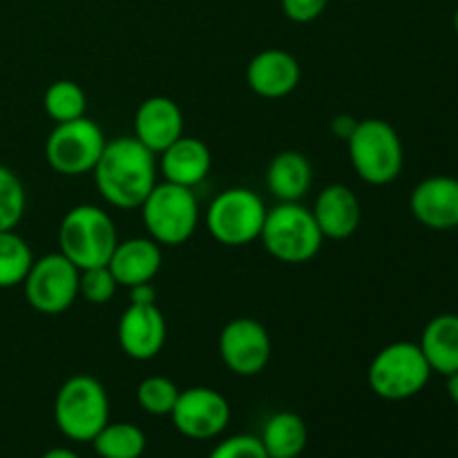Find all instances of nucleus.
Returning a JSON list of instances; mask_svg holds the SVG:
<instances>
[{
    "instance_id": "obj_32",
    "label": "nucleus",
    "mask_w": 458,
    "mask_h": 458,
    "mask_svg": "<svg viewBox=\"0 0 458 458\" xmlns=\"http://www.w3.org/2000/svg\"><path fill=\"white\" fill-rule=\"evenodd\" d=\"M130 302L132 304H157V289L152 282L130 286Z\"/></svg>"
},
{
    "instance_id": "obj_26",
    "label": "nucleus",
    "mask_w": 458,
    "mask_h": 458,
    "mask_svg": "<svg viewBox=\"0 0 458 458\" xmlns=\"http://www.w3.org/2000/svg\"><path fill=\"white\" fill-rule=\"evenodd\" d=\"M27 208V192L21 177L0 164V231H13Z\"/></svg>"
},
{
    "instance_id": "obj_8",
    "label": "nucleus",
    "mask_w": 458,
    "mask_h": 458,
    "mask_svg": "<svg viewBox=\"0 0 458 458\" xmlns=\"http://www.w3.org/2000/svg\"><path fill=\"white\" fill-rule=\"evenodd\" d=\"M267 210L258 192L249 188H226L210 201L206 228L219 244L246 246L259 240Z\"/></svg>"
},
{
    "instance_id": "obj_20",
    "label": "nucleus",
    "mask_w": 458,
    "mask_h": 458,
    "mask_svg": "<svg viewBox=\"0 0 458 458\" xmlns=\"http://www.w3.org/2000/svg\"><path fill=\"white\" fill-rule=\"evenodd\" d=\"M313 186V168L307 155L282 150L267 168V188L277 201H300Z\"/></svg>"
},
{
    "instance_id": "obj_12",
    "label": "nucleus",
    "mask_w": 458,
    "mask_h": 458,
    "mask_svg": "<svg viewBox=\"0 0 458 458\" xmlns=\"http://www.w3.org/2000/svg\"><path fill=\"white\" fill-rule=\"evenodd\" d=\"M217 349L226 369L242 378L262 374L273 353L271 335L255 318H235L226 322L219 334Z\"/></svg>"
},
{
    "instance_id": "obj_6",
    "label": "nucleus",
    "mask_w": 458,
    "mask_h": 458,
    "mask_svg": "<svg viewBox=\"0 0 458 458\" xmlns=\"http://www.w3.org/2000/svg\"><path fill=\"white\" fill-rule=\"evenodd\" d=\"M139 210L148 237L159 246L186 244L199 224V201L192 188L170 182H157Z\"/></svg>"
},
{
    "instance_id": "obj_13",
    "label": "nucleus",
    "mask_w": 458,
    "mask_h": 458,
    "mask_svg": "<svg viewBox=\"0 0 458 458\" xmlns=\"http://www.w3.org/2000/svg\"><path fill=\"white\" fill-rule=\"evenodd\" d=\"M168 325L157 304H132L125 309L116 327L121 352L137 362H148L161 353Z\"/></svg>"
},
{
    "instance_id": "obj_22",
    "label": "nucleus",
    "mask_w": 458,
    "mask_h": 458,
    "mask_svg": "<svg viewBox=\"0 0 458 458\" xmlns=\"http://www.w3.org/2000/svg\"><path fill=\"white\" fill-rule=\"evenodd\" d=\"M259 441L271 458H298L309 441L307 423L295 411H276L264 423Z\"/></svg>"
},
{
    "instance_id": "obj_23",
    "label": "nucleus",
    "mask_w": 458,
    "mask_h": 458,
    "mask_svg": "<svg viewBox=\"0 0 458 458\" xmlns=\"http://www.w3.org/2000/svg\"><path fill=\"white\" fill-rule=\"evenodd\" d=\"M146 445V434L134 423H107L92 441L98 458H141Z\"/></svg>"
},
{
    "instance_id": "obj_4",
    "label": "nucleus",
    "mask_w": 458,
    "mask_h": 458,
    "mask_svg": "<svg viewBox=\"0 0 458 458\" xmlns=\"http://www.w3.org/2000/svg\"><path fill=\"white\" fill-rule=\"evenodd\" d=\"M54 423L74 443H92L110 423V398L101 380L76 374L58 387L54 398Z\"/></svg>"
},
{
    "instance_id": "obj_30",
    "label": "nucleus",
    "mask_w": 458,
    "mask_h": 458,
    "mask_svg": "<svg viewBox=\"0 0 458 458\" xmlns=\"http://www.w3.org/2000/svg\"><path fill=\"white\" fill-rule=\"evenodd\" d=\"M280 4L289 21L307 25V22L318 21L325 13L329 0H280Z\"/></svg>"
},
{
    "instance_id": "obj_34",
    "label": "nucleus",
    "mask_w": 458,
    "mask_h": 458,
    "mask_svg": "<svg viewBox=\"0 0 458 458\" xmlns=\"http://www.w3.org/2000/svg\"><path fill=\"white\" fill-rule=\"evenodd\" d=\"M447 394H450L452 401H454L458 405V371H456V374L447 376Z\"/></svg>"
},
{
    "instance_id": "obj_27",
    "label": "nucleus",
    "mask_w": 458,
    "mask_h": 458,
    "mask_svg": "<svg viewBox=\"0 0 458 458\" xmlns=\"http://www.w3.org/2000/svg\"><path fill=\"white\" fill-rule=\"evenodd\" d=\"M182 389L165 376H148L137 387V403L146 414L170 416Z\"/></svg>"
},
{
    "instance_id": "obj_24",
    "label": "nucleus",
    "mask_w": 458,
    "mask_h": 458,
    "mask_svg": "<svg viewBox=\"0 0 458 458\" xmlns=\"http://www.w3.org/2000/svg\"><path fill=\"white\" fill-rule=\"evenodd\" d=\"M34 259V250L25 237L18 235L16 228L0 231V289L21 286Z\"/></svg>"
},
{
    "instance_id": "obj_25",
    "label": "nucleus",
    "mask_w": 458,
    "mask_h": 458,
    "mask_svg": "<svg viewBox=\"0 0 458 458\" xmlns=\"http://www.w3.org/2000/svg\"><path fill=\"white\" fill-rule=\"evenodd\" d=\"M43 110L54 123L81 119L88 110V94L76 81H54L43 94Z\"/></svg>"
},
{
    "instance_id": "obj_33",
    "label": "nucleus",
    "mask_w": 458,
    "mask_h": 458,
    "mask_svg": "<svg viewBox=\"0 0 458 458\" xmlns=\"http://www.w3.org/2000/svg\"><path fill=\"white\" fill-rule=\"evenodd\" d=\"M40 458H81L76 452H72L70 447H52V450L45 452Z\"/></svg>"
},
{
    "instance_id": "obj_14",
    "label": "nucleus",
    "mask_w": 458,
    "mask_h": 458,
    "mask_svg": "<svg viewBox=\"0 0 458 458\" xmlns=\"http://www.w3.org/2000/svg\"><path fill=\"white\" fill-rule=\"evenodd\" d=\"M411 215L432 231L458 228V179L434 174L416 183L410 195Z\"/></svg>"
},
{
    "instance_id": "obj_1",
    "label": "nucleus",
    "mask_w": 458,
    "mask_h": 458,
    "mask_svg": "<svg viewBox=\"0 0 458 458\" xmlns=\"http://www.w3.org/2000/svg\"><path fill=\"white\" fill-rule=\"evenodd\" d=\"M157 173V155L137 137L107 139L92 170L98 195L119 210L139 208L155 188Z\"/></svg>"
},
{
    "instance_id": "obj_29",
    "label": "nucleus",
    "mask_w": 458,
    "mask_h": 458,
    "mask_svg": "<svg viewBox=\"0 0 458 458\" xmlns=\"http://www.w3.org/2000/svg\"><path fill=\"white\" fill-rule=\"evenodd\" d=\"M208 458H271L264 450L259 437L253 434H235V437L224 438L222 443L213 447Z\"/></svg>"
},
{
    "instance_id": "obj_9",
    "label": "nucleus",
    "mask_w": 458,
    "mask_h": 458,
    "mask_svg": "<svg viewBox=\"0 0 458 458\" xmlns=\"http://www.w3.org/2000/svg\"><path fill=\"white\" fill-rule=\"evenodd\" d=\"M106 132L97 121L81 116V119L65 121L54 125L45 141V161L49 168L65 177H81L92 173L106 148Z\"/></svg>"
},
{
    "instance_id": "obj_10",
    "label": "nucleus",
    "mask_w": 458,
    "mask_h": 458,
    "mask_svg": "<svg viewBox=\"0 0 458 458\" xmlns=\"http://www.w3.org/2000/svg\"><path fill=\"white\" fill-rule=\"evenodd\" d=\"M79 268L58 250V253H47L34 259L21 286L27 304L34 311L58 316L67 311L79 298Z\"/></svg>"
},
{
    "instance_id": "obj_16",
    "label": "nucleus",
    "mask_w": 458,
    "mask_h": 458,
    "mask_svg": "<svg viewBox=\"0 0 458 458\" xmlns=\"http://www.w3.org/2000/svg\"><path fill=\"white\" fill-rule=\"evenodd\" d=\"M183 134V112L170 97H148L134 112V134L155 155H161Z\"/></svg>"
},
{
    "instance_id": "obj_18",
    "label": "nucleus",
    "mask_w": 458,
    "mask_h": 458,
    "mask_svg": "<svg viewBox=\"0 0 458 458\" xmlns=\"http://www.w3.org/2000/svg\"><path fill=\"white\" fill-rule=\"evenodd\" d=\"M157 165L164 182L195 188L208 177L213 168V152L201 139L182 134L173 146L157 157Z\"/></svg>"
},
{
    "instance_id": "obj_28",
    "label": "nucleus",
    "mask_w": 458,
    "mask_h": 458,
    "mask_svg": "<svg viewBox=\"0 0 458 458\" xmlns=\"http://www.w3.org/2000/svg\"><path fill=\"white\" fill-rule=\"evenodd\" d=\"M119 282L114 280L107 267H94L81 271L79 277V295L88 300L89 304H107L116 295Z\"/></svg>"
},
{
    "instance_id": "obj_2",
    "label": "nucleus",
    "mask_w": 458,
    "mask_h": 458,
    "mask_svg": "<svg viewBox=\"0 0 458 458\" xmlns=\"http://www.w3.org/2000/svg\"><path fill=\"white\" fill-rule=\"evenodd\" d=\"M116 244H119V233L114 219L101 206H74L63 215L58 224V250L79 271L107 267Z\"/></svg>"
},
{
    "instance_id": "obj_15",
    "label": "nucleus",
    "mask_w": 458,
    "mask_h": 458,
    "mask_svg": "<svg viewBox=\"0 0 458 458\" xmlns=\"http://www.w3.org/2000/svg\"><path fill=\"white\" fill-rule=\"evenodd\" d=\"M302 79L298 58L286 49H262L250 58L246 67V83L262 98H284L293 92Z\"/></svg>"
},
{
    "instance_id": "obj_31",
    "label": "nucleus",
    "mask_w": 458,
    "mask_h": 458,
    "mask_svg": "<svg viewBox=\"0 0 458 458\" xmlns=\"http://www.w3.org/2000/svg\"><path fill=\"white\" fill-rule=\"evenodd\" d=\"M356 125H358L356 116L343 112V114H335L334 119H331V132H334L338 139H343V141H347V139L352 137L353 130H356Z\"/></svg>"
},
{
    "instance_id": "obj_35",
    "label": "nucleus",
    "mask_w": 458,
    "mask_h": 458,
    "mask_svg": "<svg viewBox=\"0 0 458 458\" xmlns=\"http://www.w3.org/2000/svg\"><path fill=\"white\" fill-rule=\"evenodd\" d=\"M454 30H456V34H458V9L454 12Z\"/></svg>"
},
{
    "instance_id": "obj_3",
    "label": "nucleus",
    "mask_w": 458,
    "mask_h": 458,
    "mask_svg": "<svg viewBox=\"0 0 458 458\" xmlns=\"http://www.w3.org/2000/svg\"><path fill=\"white\" fill-rule=\"evenodd\" d=\"M264 250L282 264L311 262L322 249L320 228L311 208L300 201H277L267 210L262 233H259Z\"/></svg>"
},
{
    "instance_id": "obj_19",
    "label": "nucleus",
    "mask_w": 458,
    "mask_h": 458,
    "mask_svg": "<svg viewBox=\"0 0 458 458\" xmlns=\"http://www.w3.org/2000/svg\"><path fill=\"white\" fill-rule=\"evenodd\" d=\"M161 246L152 237H130V240H119L116 249L112 250V258L107 268L112 271L119 286H137L143 282H152L157 273L161 271Z\"/></svg>"
},
{
    "instance_id": "obj_7",
    "label": "nucleus",
    "mask_w": 458,
    "mask_h": 458,
    "mask_svg": "<svg viewBox=\"0 0 458 458\" xmlns=\"http://www.w3.org/2000/svg\"><path fill=\"white\" fill-rule=\"evenodd\" d=\"M432 374L419 344L401 340L376 353L367 369V383L383 401H407L423 392Z\"/></svg>"
},
{
    "instance_id": "obj_21",
    "label": "nucleus",
    "mask_w": 458,
    "mask_h": 458,
    "mask_svg": "<svg viewBox=\"0 0 458 458\" xmlns=\"http://www.w3.org/2000/svg\"><path fill=\"white\" fill-rule=\"evenodd\" d=\"M429 369L441 376L458 371V316L441 313L425 325L419 343Z\"/></svg>"
},
{
    "instance_id": "obj_17",
    "label": "nucleus",
    "mask_w": 458,
    "mask_h": 458,
    "mask_svg": "<svg viewBox=\"0 0 458 458\" xmlns=\"http://www.w3.org/2000/svg\"><path fill=\"white\" fill-rule=\"evenodd\" d=\"M325 240H349L360 226V201L344 183H329L322 188L311 208Z\"/></svg>"
},
{
    "instance_id": "obj_11",
    "label": "nucleus",
    "mask_w": 458,
    "mask_h": 458,
    "mask_svg": "<svg viewBox=\"0 0 458 458\" xmlns=\"http://www.w3.org/2000/svg\"><path fill=\"white\" fill-rule=\"evenodd\" d=\"M170 419L182 437L191 441H210L226 432L231 423V403L213 387H188L179 392Z\"/></svg>"
},
{
    "instance_id": "obj_36",
    "label": "nucleus",
    "mask_w": 458,
    "mask_h": 458,
    "mask_svg": "<svg viewBox=\"0 0 458 458\" xmlns=\"http://www.w3.org/2000/svg\"><path fill=\"white\" fill-rule=\"evenodd\" d=\"M298 458H302V456H298Z\"/></svg>"
},
{
    "instance_id": "obj_5",
    "label": "nucleus",
    "mask_w": 458,
    "mask_h": 458,
    "mask_svg": "<svg viewBox=\"0 0 458 458\" xmlns=\"http://www.w3.org/2000/svg\"><path fill=\"white\" fill-rule=\"evenodd\" d=\"M344 143L353 170L369 186H387L403 173L405 150L396 128L387 121L358 119L356 130Z\"/></svg>"
}]
</instances>
